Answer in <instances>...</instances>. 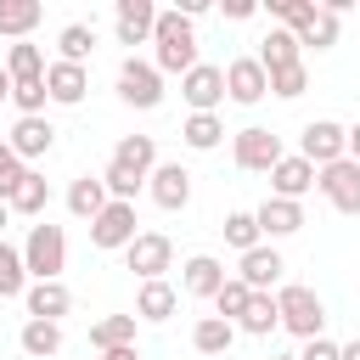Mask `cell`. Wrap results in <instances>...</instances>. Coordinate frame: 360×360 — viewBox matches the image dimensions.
<instances>
[{
    "label": "cell",
    "instance_id": "obj_42",
    "mask_svg": "<svg viewBox=\"0 0 360 360\" xmlns=\"http://www.w3.org/2000/svg\"><path fill=\"white\" fill-rule=\"evenodd\" d=\"M298 360H343V354H338V343H332V338H309V343L298 349Z\"/></svg>",
    "mask_w": 360,
    "mask_h": 360
},
{
    "label": "cell",
    "instance_id": "obj_16",
    "mask_svg": "<svg viewBox=\"0 0 360 360\" xmlns=\"http://www.w3.org/2000/svg\"><path fill=\"white\" fill-rule=\"evenodd\" d=\"M225 276H231V270H225L214 253H191V259L180 264V292H186V298H214V292L225 287Z\"/></svg>",
    "mask_w": 360,
    "mask_h": 360
},
{
    "label": "cell",
    "instance_id": "obj_10",
    "mask_svg": "<svg viewBox=\"0 0 360 360\" xmlns=\"http://www.w3.org/2000/svg\"><path fill=\"white\" fill-rule=\"evenodd\" d=\"M225 96H231L236 107H259V101L270 96V73L259 68V56H236V62H225Z\"/></svg>",
    "mask_w": 360,
    "mask_h": 360
},
{
    "label": "cell",
    "instance_id": "obj_35",
    "mask_svg": "<svg viewBox=\"0 0 360 360\" xmlns=\"http://www.w3.org/2000/svg\"><path fill=\"white\" fill-rule=\"evenodd\" d=\"M270 17H276L287 34H304V28L321 17V0H270Z\"/></svg>",
    "mask_w": 360,
    "mask_h": 360
},
{
    "label": "cell",
    "instance_id": "obj_29",
    "mask_svg": "<svg viewBox=\"0 0 360 360\" xmlns=\"http://www.w3.org/2000/svg\"><path fill=\"white\" fill-rule=\"evenodd\" d=\"M236 326H242L248 338H270V332L281 326V315H276V298H270V292H253V298H248V309L236 315Z\"/></svg>",
    "mask_w": 360,
    "mask_h": 360
},
{
    "label": "cell",
    "instance_id": "obj_45",
    "mask_svg": "<svg viewBox=\"0 0 360 360\" xmlns=\"http://www.w3.org/2000/svg\"><path fill=\"white\" fill-rule=\"evenodd\" d=\"M349 158L360 163V124H349Z\"/></svg>",
    "mask_w": 360,
    "mask_h": 360
},
{
    "label": "cell",
    "instance_id": "obj_46",
    "mask_svg": "<svg viewBox=\"0 0 360 360\" xmlns=\"http://www.w3.org/2000/svg\"><path fill=\"white\" fill-rule=\"evenodd\" d=\"M338 354H343V360H360V338H354V343H338Z\"/></svg>",
    "mask_w": 360,
    "mask_h": 360
},
{
    "label": "cell",
    "instance_id": "obj_23",
    "mask_svg": "<svg viewBox=\"0 0 360 360\" xmlns=\"http://www.w3.org/2000/svg\"><path fill=\"white\" fill-rule=\"evenodd\" d=\"M107 202H112V197H107L101 174H79V180L68 186V214H73V219H96Z\"/></svg>",
    "mask_w": 360,
    "mask_h": 360
},
{
    "label": "cell",
    "instance_id": "obj_27",
    "mask_svg": "<svg viewBox=\"0 0 360 360\" xmlns=\"http://www.w3.org/2000/svg\"><path fill=\"white\" fill-rule=\"evenodd\" d=\"M45 202H51V180H45L39 169H28V174L17 180V191L6 197L11 214H45Z\"/></svg>",
    "mask_w": 360,
    "mask_h": 360
},
{
    "label": "cell",
    "instance_id": "obj_20",
    "mask_svg": "<svg viewBox=\"0 0 360 360\" xmlns=\"http://www.w3.org/2000/svg\"><path fill=\"white\" fill-rule=\"evenodd\" d=\"M22 304H28V321H56V326H62V315L73 309V292H68L62 281H28Z\"/></svg>",
    "mask_w": 360,
    "mask_h": 360
},
{
    "label": "cell",
    "instance_id": "obj_11",
    "mask_svg": "<svg viewBox=\"0 0 360 360\" xmlns=\"http://www.w3.org/2000/svg\"><path fill=\"white\" fill-rule=\"evenodd\" d=\"M281 253H276V242H259V248H248L242 253V264H236V281L248 287V292H270L276 281H281Z\"/></svg>",
    "mask_w": 360,
    "mask_h": 360
},
{
    "label": "cell",
    "instance_id": "obj_31",
    "mask_svg": "<svg viewBox=\"0 0 360 360\" xmlns=\"http://www.w3.org/2000/svg\"><path fill=\"white\" fill-rule=\"evenodd\" d=\"M6 73H11V84L45 79V51H39V45H28V39H17V45L6 51Z\"/></svg>",
    "mask_w": 360,
    "mask_h": 360
},
{
    "label": "cell",
    "instance_id": "obj_2",
    "mask_svg": "<svg viewBox=\"0 0 360 360\" xmlns=\"http://www.w3.org/2000/svg\"><path fill=\"white\" fill-rule=\"evenodd\" d=\"M22 270L34 276V281H62V270H68V236H62V225H34L28 231V242H22Z\"/></svg>",
    "mask_w": 360,
    "mask_h": 360
},
{
    "label": "cell",
    "instance_id": "obj_13",
    "mask_svg": "<svg viewBox=\"0 0 360 360\" xmlns=\"http://www.w3.org/2000/svg\"><path fill=\"white\" fill-rule=\"evenodd\" d=\"M180 96L191 101V112H214V107L225 101V68H214V62H197V68L180 79Z\"/></svg>",
    "mask_w": 360,
    "mask_h": 360
},
{
    "label": "cell",
    "instance_id": "obj_9",
    "mask_svg": "<svg viewBox=\"0 0 360 360\" xmlns=\"http://www.w3.org/2000/svg\"><path fill=\"white\" fill-rule=\"evenodd\" d=\"M129 242H135V202H107V208L90 219V248L124 253Z\"/></svg>",
    "mask_w": 360,
    "mask_h": 360
},
{
    "label": "cell",
    "instance_id": "obj_26",
    "mask_svg": "<svg viewBox=\"0 0 360 360\" xmlns=\"http://www.w3.org/2000/svg\"><path fill=\"white\" fill-rule=\"evenodd\" d=\"M90 349H135V315H101L90 321Z\"/></svg>",
    "mask_w": 360,
    "mask_h": 360
},
{
    "label": "cell",
    "instance_id": "obj_12",
    "mask_svg": "<svg viewBox=\"0 0 360 360\" xmlns=\"http://www.w3.org/2000/svg\"><path fill=\"white\" fill-rule=\"evenodd\" d=\"M152 28H158V6L152 0H118V11H112L118 45H152Z\"/></svg>",
    "mask_w": 360,
    "mask_h": 360
},
{
    "label": "cell",
    "instance_id": "obj_40",
    "mask_svg": "<svg viewBox=\"0 0 360 360\" xmlns=\"http://www.w3.org/2000/svg\"><path fill=\"white\" fill-rule=\"evenodd\" d=\"M338 22H343V17H332V11H321V17H315V22L304 28V34H298V45H315V51H332V45H338Z\"/></svg>",
    "mask_w": 360,
    "mask_h": 360
},
{
    "label": "cell",
    "instance_id": "obj_28",
    "mask_svg": "<svg viewBox=\"0 0 360 360\" xmlns=\"http://www.w3.org/2000/svg\"><path fill=\"white\" fill-rule=\"evenodd\" d=\"M180 141H186L191 152H214V146L225 141V124H219V112H191V118L180 124Z\"/></svg>",
    "mask_w": 360,
    "mask_h": 360
},
{
    "label": "cell",
    "instance_id": "obj_6",
    "mask_svg": "<svg viewBox=\"0 0 360 360\" xmlns=\"http://www.w3.org/2000/svg\"><path fill=\"white\" fill-rule=\"evenodd\" d=\"M298 158L315 163V169L349 158V129H343L338 118H315V124H304V135H298Z\"/></svg>",
    "mask_w": 360,
    "mask_h": 360
},
{
    "label": "cell",
    "instance_id": "obj_1",
    "mask_svg": "<svg viewBox=\"0 0 360 360\" xmlns=\"http://www.w3.org/2000/svg\"><path fill=\"white\" fill-rule=\"evenodd\" d=\"M152 68L158 73H191L197 68V22L180 17V11H158V28H152Z\"/></svg>",
    "mask_w": 360,
    "mask_h": 360
},
{
    "label": "cell",
    "instance_id": "obj_39",
    "mask_svg": "<svg viewBox=\"0 0 360 360\" xmlns=\"http://www.w3.org/2000/svg\"><path fill=\"white\" fill-rule=\"evenodd\" d=\"M309 90V68L298 62V68H281V73H270V96H281V101H298Z\"/></svg>",
    "mask_w": 360,
    "mask_h": 360
},
{
    "label": "cell",
    "instance_id": "obj_25",
    "mask_svg": "<svg viewBox=\"0 0 360 360\" xmlns=\"http://www.w3.org/2000/svg\"><path fill=\"white\" fill-rule=\"evenodd\" d=\"M39 17H45L39 0H0V39H28Z\"/></svg>",
    "mask_w": 360,
    "mask_h": 360
},
{
    "label": "cell",
    "instance_id": "obj_15",
    "mask_svg": "<svg viewBox=\"0 0 360 360\" xmlns=\"http://www.w3.org/2000/svg\"><path fill=\"white\" fill-rule=\"evenodd\" d=\"M84 90H90V68H79V62H45V96L56 107H79Z\"/></svg>",
    "mask_w": 360,
    "mask_h": 360
},
{
    "label": "cell",
    "instance_id": "obj_49",
    "mask_svg": "<svg viewBox=\"0 0 360 360\" xmlns=\"http://www.w3.org/2000/svg\"><path fill=\"white\" fill-rule=\"evenodd\" d=\"M270 360H298V354H270Z\"/></svg>",
    "mask_w": 360,
    "mask_h": 360
},
{
    "label": "cell",
    "instance_id": "obj_14",
    "mask_svg": "<svg viewBox=\"0 0 360 360\" xmlns=\"http://www.w3.org/2000/svg\"><path fill=\"white\" fill-rule=\"evenodd\" d=\"M146 191H152V202H158V208H169V214H174V208H186V202H191V169H186V163H158V169L146 174Z\"/></svg>",
    "mask_w": 360,
    "mask_h": 360
},
{
    "label": "cell",
    "instance_id": "obj_5",
    "mask_svg": "<svg viewBox=\"0 0 360 360\" xmlns=\"http://www.w3.org/2000/svg\"><path fill=\"white\" fill-rule=\"evenodd\" d=\"M231 158H236V169H248V174H270V169L281 163V135L264 129V124H248V129L231 135Z\"/></svg>",
    "mask_w": 360,
    "mask_h": 360
},
{
    "label": "cell",
    "instance_id": "obj_19",
    "mask_svg": "<svg viewBox=\"0 0 360 360\" xmlns=\"http://www.w3.org/2000/svg\"><path fill=\"white\" fill-rule=\"evenodd\" d=\"M6 146H11L22 163H34V158H45V152L56 146V129H51V118H17L11 135H6Z\"/></svg>",
    "mask_w": 360,
    "mask_h": 360
},
{
    "label": "cell",
    "instance_id": "obj_21",
    "mask_svg": "<svg viewBox=\"0 0 360 360\" xmlns=\"http://www.w3.org/2000/svg\"><path fill=\"white\" fill-rule=\"evenodd\" d=\"M259 68L264 73H281V68H298L304 62V45H298V34H287V28H270L264 39H259Z\"/></svg>",
    "mask_w": 360,
    "mask_h": 360
},
{
    "label": "cell",
    "instance_id": "obj_41",
    "mask_svg": "<svg viewBox=\"0 0 360 360\" xmlns=\"http://www.w3.org/2000/svg\"><path fill=\"white\" fill-rule=\"evenodd\" d=\"M22 174H28V163H22V158H17V152L0 141V202L17 191V180H22Z\"/></svg>",
    "mask_w": 360,
    "mask_h": 360
},
{
    "label": "cell",
    "instance_id": "obj_18",
    "mask_svg": "<svg viewBox=\"0 0 360 360\" xmlns=\"http://www.w3.org/2000/svg\"><path fill=\"white\" fill-rule=\"evenodd\" d=\"M253 219H259V236L281 242V236L304 231V202H287V197H264V202L253 208Z\"/></svg>",
    "mask_w": 360,
    "mask_h": 360
},
{
    "label": "cell",
    "instance_id": "obj_3",
    "mask_svg": "<svg viewBox=\"0 0 360 360\" xmlns=\"http://www.w3.org/2000/svg\"><path fill=\"white\" fill-rule=\"evenodd\" d=\"M276 315H281V326L292 332V338H321V326H326V309H321V298H315V287H281L276 292Z\"/></svg>",
    "mask_w": 360,
    "mask_h": 360
},
{
    "label": "cell",
    "instance_id": "obj_36",
    "mask_svg": "<svg viewBox=\"0 0 360 360\" xmlns=\"http://www.w3.org/2000/svg\"><path fill=\"white\" fill-rule=\"evenodd\" d=\"M225 242L236 248V253H248V248H259L264 236H259V219H253V208H236V214H225Z\"/></svg>",
    "mask_w": 360,
    "mask_h": 360
},
{
    "label": "cell",
    "instance_id": "obj_22",
    "mask_svg": "<svg viewBox=\"0 0 360 360\" xmlns=\"http://www.w3.org/2000/svg\"><path fill=\"white\" fill-rule=\"evenodd\" d=\"M112 169H124V174L146 180V174L158 169V141H152V135H124V141L112 146Z\"/></svg>",
    "mask_w": 360,
    "mask_h": 360
},
{
    "label": "cell",
    "instance_id": "obj_33",
    "mask_svg": "<svg viewBox=\"0 0 360 360\" xmlns=\"http://www.w3.org/2000/svg\"><path fill=\"white\" fill-rule=\"evenodd\" d=\"M28 292V270H22V248H11L0 236V304L6 298H22Z\"/></svg>",
    "mask_w": 360,
    "mask_h": 360
},
{
    "label": "cell",
    "instance_id": "obj_34",
    "mask_svg": "<svg viewBox=\"0 0 360 360\" xmlns=\"http://www.w3.org/2000/svg\"><path fill=\"white\" fill-rule=\"evenodd\" d=\"M90 51H96V28H90V22H68V28L56 34V62H79V68H84Z\"/></svg>",
    "mask_w": 360,
    "mask_h": 360
},
{
    "label": "cell",
    "instance_id": "obj_32",
    "mask_svg": "<svg viewBox=\"0 0 360 360\" xmlns=\"http://www.w3.org/2000/svg\"><path fill=\"white\" fill-rule=\"evenodd\" d=\"M17 343H22V354L45 360V354H56V349H62V326H56V321H22Z\"/></svg>",
    "mask_w": 360,
    "mask_h": 360
},
{
    "label": "cell",
    "instance_id": "obj_44",
    "mask_svg": "<svg viewBox=\"0 0 360 360\" xmlns=\"http://www.w3.org/2000/svg\"><path fill=\"white\" fill-rule=\"evenodd\" d=\"M101 360H141V349H107Z\"/></svg>",
    "mask_w": 360,
    "mask_h": 360
},
{
    "label": "cell",
    "instance_id": "obj_37",
    "mask_svg": "<svg viewBox=\"0 0 360 360\" xmlns=\"http://www.w3.org/2000/svg\"><path fill=\"white\" fill-rule=\"evenodd\" d=\"M45 79H28V84H11V107L22 112V118H45Z\"/></svg>",
    "mask_w": 360,
    "mask_h": 360
},
{
    "label": "cell",
    "instance_id": "obj_38",
    "mask_svg": "<svg viewBox=\"0 0 360 360\" xmlns=\"http://www.w3.org/2000/svg\"><path fill=\"white\" fill-rule=\"evenodd\" d=\"M248 298H253V292H248L236 276H225V287L214 292V309H219V321H231V326H236V315L248 309Z\"/></svg>",
    "mask_w": 360,
    "mask_h": 360
},
{
    "label": "cell",
    "instance_id": "obj_47",
    "mask_svg": "<svg viewBox=\"0 0 360 360\" xmlns=\"http://www.w3.org/2000/svg\"><path fill=\"white\" fill-rule=\"evenodd\" d=\"M0 101H11V73H6V62H0Z\"/></svg>",
    "mask_w": 360,
    "mask_h": 360
},
{
    "label": "cell",
    "instance_id": "obj_48",
    "mask_svg": "<svg viewBox=\"0 0 360 360\" xmlns=\"http://www.w3.org/2000/svg\"><path fill=\"white\" fill-rule=\"evenodd\" d=\"M6 219H11V208H6V202H0V236H6Z\"/></svg>",
    "mask_w": 360,
    "mask_h": 360
},
{
    "label": "cell",
    "instance_id": "obj_4",
    "mask_svg": "<svg viewBox=\"0 0 360 360\" xmlns=\"http://www.w3.org/2000/svg\"><path fill=\"white\" fill-rule=\"evenodd\" d=\"M118 101L124 107H141V112L163 107V73L152 62H141V56H124L118 62Z\"/></svg>",
    "mask_w": 360,
    "mask_h": 360
},
{
    "label": "cell",
    "instance_id": "obj_43",
    "mask_svg": "<svg viewBox=\"0 0 360 360\" xmlns=\"http://www.w3.org/2000/svg\"><path fill=\"white\" fill-rule=\"evenodd\" d=\"M253 11H259V6H253V0H225V17H231V22H248V17H253Z\"/></svg>",
    "mask_w": 360,
    "mask_h": 360
},
{
    "label": "cell",
    "instance_id": "obj_24",
    "mask_svg": "<svg viewBox=\"0 0 360 360\" xmlns=\"http://www.w3.org/2000/svg\"><path fill=\"white\" fill-rule=\"evenodd\" d=\"M180 309V292L169 287V281H141V292H135V321H169Z\"/></svg>",
    "mask_w": 360,
    "mask_h": 360
},
{
    "label": "cell",
    "instance_id": "obj_8",
    "mask_svg": "<svg viewBox=\"0 0 360 360\" xmlns=\"http://www.w3.org/2000/svg\"><path fill=\"white\" fill-rule=\"evenodd\" d=\"M124 264L141 276V281H163V270L174 264V242L163 231H135V242L124 248Z\"/></svg>",
    "mask_w": 360,
    "mask_h": 360
},
{
    "label": "cell",
    "instance_id": "obj_17",
    "mask_svg": "<svg viewBox=\"0 0 360 360\" xmlns=\"http://www.w3.org/2000/svg\"><path fill=\"white\" fill-rule=\"evenodd\" d=\"M304 191H315V163H304L298 152H281V163L270 169V197H287V202H298Z\"/></svg>",
    "mask_w": 360,
    "mask_h": 360
},
{
    "label": "cell",
    "instance_id": "obj_7",
    "mask_svg": "<svg viewBox=\"0 0 360 360\" xmlns=\"http://www.w3.org/2000/svg\"><path fill=\"white\" fill-rule=\"evenodd\" d=\"M315 191H321L338 214H360V163H354V158H338V163L315 169Z\"/></svg>",
    "mask_w": 360,
    "mask_h": 360
},
{
    "label": "cell",
    "instance_id": "obj_30",
    "mask_svg": "<svg viewBox=\"0 0 360 360\" xmlns=\"http://www.w3.org/2000/svg\"><path fill=\"white\" fill-rule=\"evenodd\" d=\"M231 343H236V326L219 321V315H202V321L191 326V349H197V354H225Z\"/></svg>",
    "mask_w": 360,
    "mask_h": 360
}]
</instances>
